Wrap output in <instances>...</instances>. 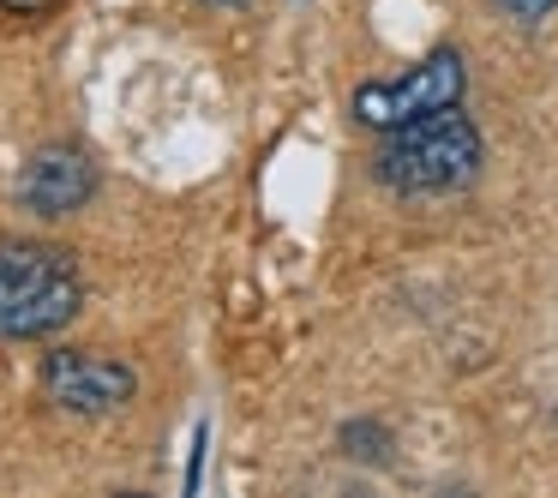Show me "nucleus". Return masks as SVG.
Returning a JSON list of instances; mask_svg holds the SVG:
<instances>
[{
  "instance_id": "f257e3e1",
  "label": "nucleus",
  "mask_w": 558,
  "mask_h": 498,
  "mask_svg": "<svg viewBox=\"0 0 558 498\" xmlns=\"http://www.w3.org/2000/svg\"><path fill=\"white\" fill-rule=\"evenodd\" d=\"M481 126L457 109H438V114H421V121L385 133L373 157V181L397 198H433V193H457L481 174Z\"/></svg>"
},
{
  "instance_id": "f03ea898",
  "label": "nucleus",
  "mask_w": 558,
  "mask_h": 498,
  "mask_svg": "<svg viewBox=\"0 0 558 498\" xmlns=\"http://www.w3.org/2000/svg\"><path fill=\"white\" fill-rule=\"evenodd\" d=\"M85 306L73 253L49 241H0V342H37L66 330Z\"/></svg>"
},
{
  "instance_id": "7ed1b4c3",
  "label": "nucleus",
  "mask_w": 558,
  "mask_h": 498,
  "mask_svg": "<svg viewBox=\"0 0 558 498\" xmlns=\"http://www.w3.org/2000/svg\"><path fill=\"white\" fill-rule=\"evenodd\" d=\"M469 97V61L462 49H433L414 73L402 78H373L349 97V114L373 133H397V126L421 121V114H438V109H457Z\"/></svg>"
},
{
  "instance_id": "20e7f679",
  "label": "nucleus",
  "mask_w": 558,
  "mask_h": 498,
  "mask_svg": "<svg viewBox=\"0 0 558 498\" xmlns=\"http://www.w3.org/2000/svg\"><path fill=\"white\" fill-rule=\"evenodd\" d=\"M37 385H43V397L66 414H114V409L133 402L138 373L126 361H114V354H102V349H54L49 361H43Z\"/></svg>"
},
{
  "instance_id": "39448f33",
  "label": "nucleus",
  "mask_w": 558,
  "mask_h": 498,
  "mask_svg": "<svg viewBox=\"0 0 558 498\" xmlns=\"http://www.w3.org/2000/svg\"><path fill=\"white\" fill-rule=\"evenodd\" d=\"M90 198H97V162L78 145H43V150H31L25 169H19V205H25L31 217H49V222L73 217Z\"/></svg>"
},
{
  "instance_id": "423d86ee",
  "label": "nucleus",
  "mask_w": 558,
  "mask_h": 498,
  "mask_svg": "<svg viewBox=\"0 0 558 498\" xmlns=\"http://www.w3.org/2000/svg\"><path fill=\"white\" fill-rule=\"evenodd\" d=\"M337 445H342L349 462H390V433L378 421H349L337 433Z\"/></svg>"
},
{
  "instance_id": "0eeeda50",
  "label": "nucleus",
  "mask_w": 558,
  "mask_h": 498,
  "mask_svg": "<svg viewBox=\"0 0 558 498\" xmlns=\"http://www.w3.org/2000/svg\"><path fill=\"white\" fill-rule=\"evenodd\" d=\"M505 19H517V25H541L546 13H558V0H493Z\"/></svg>"
},
{
  "instance_id": "6e6552de",
  "label": "nucleus",
  "mask_w": 558,
  "mask_h": 498,
  "mask_svg": "<svg viewBox=\"0 0 558 498\" xmlns=\"http://www.w3.org/2000/svg\"><path fill=\"white\" fill-rule=\"evenodd\" d=\"M205 7H246V0H205Z\"/></svg>"
}]
</instances>
